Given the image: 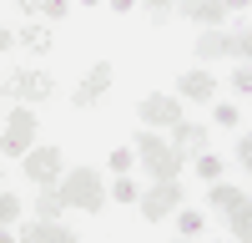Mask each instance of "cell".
Masks as SVG:
<instances>
[{"label": "cell", "mask_w": 252, "mask_h": 243, "mask_svg": "<svg viewBox=\"0 0 252 243\" xmlns=\"http://www.w3.org/2000/svg\"><path fill=\"white\" fill-rule=\"evenodd\" d=\"M197 147H207V132L197 127V122H172V152L187 162V157H192Z\"/></svg>", "instance_id": "obj_11"}, {"label": "cell", "mask_w": 252, "mask_h": 243, "mask_svg": "<svg viewBox=\"0 0 252 243\" xmlns=\"http://www.w3.org/2000/svg\"><path fill=\"white\" fill-rule=\"evenodd\" d=\"M177 228H182L187 238H192V233H202V213H197V208H182V213H177Z\"/></svg>", "instance_id": "obj_19"}, {"label": "cell", "mask_w": 252, "mask_h": 243, "mask_svg": "<svg viewBox=\"0 0 252 243\" xmlns=\"http://www.w3.org/2000/svg\"><path fill=\"white\" fill-rule=\"evenodd\" d=\"M111 61H96V66L86 71V81H81V86H76V112H86V107H96V101L101 96H106V86H111Z\"/></svg>", "instance_id": "obj_8"}, {"label": "cell", "mask_w": 252, "mask_h": 243, "mask_svg": "<svg viewBox=\"0 0 252 243\" xmlns=\"http://www.w3.org/2000/svg\"><path fill=\"white\" fill-rule=\"evenodd\" d=\"M0 91H15L20 101H26V107H35V101H46L56 86H51V76H46V71H15Z\"/></svg>", "instance_id": "obj_6"}, {"label": "cell", "mask_w": 252, "mask_h": 243, "mask_svg": "<svg viewBox=\"0 0 252 243\" xmlns=\"http://www.w3.org/2000/svg\"><path fill=\"white\" fill-rule=\"evenodd\" d=\"M237 162H242V167H252V142H247V137H237Z\"/></svg>", "instance_id": "obj_26"}, {"label": "cell", "mask_w": 252, "mask_h": 243, "mask_svg": "<svg viewBox=\"0 0 252 243\" xmlns=\"http://www.w3.org/2000/svg\"><path fill=\"white\" fill-rule=\"evenodd\" d=\"M10 40H15V36H10V31H5V26H0V51H5V46H10Z\"/></svg>", "instance_id": "obj_29"}, {"label": "cell", "mask_w": 252, "mask_h": 243, "mask_svg": "<svg viewBox=\"0 0 252 243\" xmlns=\"http://www.w3.org/2000/svg\"><path fill=\"white\" fill-rule=\"evenodd\" d=\"M146 10H152V20H157V26H161V20L172 15V0H146Z\"/></svg>", "instance_id": "obj_24"}, {"label": "cell", "mask_w": 252, "mask_h": 243, "mask_svg": "<svg viewBox=\"0 0 252 243\" xmlns=\"http://www.w3.org/2000/svg\"><path fill=\"white\" fill-rule=\"evenodd\" d=\"M15 218H20V198H10L5 188H0V228H10Z\"/></svg>", "instance_id": "obj_17"}, {"label": "cell", "mask_w": 252, "mask_h": 243, "mask_svg": "<svg viewBox=\"0 0 252 243\" xmlns=\"http://www.w3.org/2000/svg\"><path fill=\"white\" fill-rule=\"evenodd\" d=\"M20 238H26V243H76V233L61 218H35V223L20 228Z\"/></svg>", "instance_id": "obj_10"}, {"label": "cell", "mask_w": 252, "mask_h": 243, "mask_svg": "<svg viewBox=\"0 0 252 243\" xmlns=\"http://www.w3.org/2000/svg\"><path fill=\"white\" fill-rule=\"evenodd\" d=\"M111 193H116V202H131V198H136V188L126 182V172H116V188H111Z\"/></svg>", "instance_id": "obj_23"}, {"label": "cell", "mask_w": 252, "mask_h": 243, "mask_svg": "<svg viewBox=\"0 0 252 243\" xmlns=\"http://www.w3.org/2000/svg\"><path fill=\"white\" fill-rule=\"evenodd\" d=\"M177 91H182L187 101H212V96H217V81L207 76V66H197V71H187V76L177 81Z\"/></svg>", "instance_id": "obj_13"}, {"label": "cell", "mask_w": 252, "mask_h": 243, "mask_svg": "<svg viewBox=\"0 0 252 243\" xmlns=\"http://www.w3.org/2000/svg\"><path fill=\"white\" fill-rule=\"evenodd\" d=\"M247 51H252V36H247V31H207V36L197 40V56H202V61H212V56L247 61Z\"/></svg>", "instance_id": "obj_3"}, {"label": "cell", "mask_w": 252, "mask_h": 243, "mask_svg": "<svg viewBox=\"0 0 252 243\" xmlns=\"http://www.w3.org/2000/svg\"><path fill=\"white\" fill-rule=\"evenodd\" d=\"M20 46H31V51H46V46H51V31H46V26H35V20H31V26L20 31Z\"/></svg>", "instance_id": "obj_16"}, {"label": "cell", "mask_w": 252, "mask_h": 243, "mask_svg": "<svg viewBox=\"0 0 252 243\" xmlns=\"http://www.w3.org/2000/svg\"><path fill=\"white\" fill-rule=\"evenodd\" d=\"M131 157H136L131 147H116V152H111L106 162H111V167H116V172H126V167H131Z\"/></svg>", "instance_id": "obj_22"}, {"label": "cell", "mask_w": 252, "mask_h": 243, "mask_svg": "<svg viewBox=\"0 0 252 243\" xmlns=\"http://www.w3.org/2000/svg\"><path fill=\"white\" fill-rule=\"evenodd\" d=\"M141 122L146 127H172V122H182V101L177 96H141Z\"/></svg>", "instance_id": "obj_9"}, {"label": "cell", "mask_w": 252, "mask_h": 243, "mask_svg": "<svg viewBox=\"0 0 252 243\" xmlns=\"http://www.w3.org/2000/svg\"><path fill=\"white\" fill-rule=\"evenodd\" d=\"M131 152L152 167V177H177V167H182V157L172 152V142H161L152 127L146 132H136V142H131Z\"/></svg>", "instance_id": "obj_2"}, {"label": "cell", "mask_w": 252, "mask_h": 243, "mask_svg": "<svg viewBox=\"0 0 252 243\" xmlns=\"http://www.w3.org/2000/svg\"><path fill=\"white\" fill-rule=\"evenodd\" d=\"M81 5H96V0H81Z\"/></svg>", "instance_id": "obj_30"}, {"label": "cell", "mask_w": 252, "mask_h": 243, "mask_svg": "<svg viewBox=\"0 0 252 243\" xmlns=\"http://www.w3.org/2000/svg\"><path fill=\"white\" fill-rule=\"evenodd\" d=\"M40 218H61V208H66V202H61V193H51V188H40Z\"/></svg>", "instance_id": "obj_18"}, {"label": "cell", "mask_w": 252, "mask_h": 243, "mask_svg": "<svg viewBox=\"0 0 252 243\" xmlns=\"http://www.w3.org/2000/svg\"><path fill=\"white\" fill-rule=\"evenodd\" d=\"M232 91H237V96L252 91V71H247V61H237V71H232Z\"/></svg>", "instance_id": "obj_20"}, {"label": "cell", "mask_w": 252, "mask_h": 243, "mask_svg": "<svg viewBox=\"0 0 252 243\" xmlns=\"http://www.w3.org/2000/svg\"><path fill=\"white\" fill-rule=\"evenodd\" d=\"M222 5H227V10H247L252 0H222Z\"/></svg>", "instance_id": "obj_28"}, {"label": "cell", "mask_w": 252, "mask_h": 243, "mask_svg": "<svg viewBox=\"0 0 252 243\" xmlns=\"http://www.w3.org/2000/svg\"><path fill=\"white\" fill-rule=\"evenodd\" d=\"M26 177L35 182V188H51V182L61 177V152L56 147H31L26 152Z\"/></svg>", "instance_id": "obj_7"}, {"label": "cell", "mask_w": 252, "mask_h": 243, "mask_svg": "<svg viewBox=\"0 0 252 243\" xmlns=\"http://www.w3.org/2000/svg\"><path fill=\"white\" fill-rule=\"evenodd\" d=\"M177 202H182V182L177 177H157V188L141 193V218L146 223H161L166 213H177Z\"/></svg>", "instance_id": "obj_5"}, {"label": "cell", "mask_w": 252, "mask_h": 243, "mask_svg": "<svg viewBox=\"0 0 252 243\" xmlns=\"http://www.w3.org/2000/svg\"><path fill=\"white\" fill-rule=\"evenodd\" d=\"M212 122H222V127H232V122H237V107H217V112H212Z\"/></svg>", "instance_id": "obj_25"}, {"label": "cell", "mask_w": 252, "mask_h": 243, "mask_svg": "<svg viewBox=\"0 0 252 243\" xmlns=\"http://www.w3.org/2000/svg\"><path fill=\"white\" fill-rule=\"evenodd\" d=\"M172 10H182L187 20H197V26H217V20L227 15V5H222V0H177Z\"/></svg>", "instance_id": "obj_12"}, {"label": "cell", "mask_w": 252, "mask_h": 243, "mask_svg": "<svg viewBox=\"0 0 252 243\" xmlns=\"http://www.w3.org/2000/svg\"><path fill=\"white\" fill-rule=\"evenodd\" d=\"M35 5H40V10H46L51 20H61V15H66V10H71V0H35Z\"/></svg>", "instance_id": "obj_21"}, {"label": "cell", "mask_w": 252, "mask_h": 243, "mask_svg": "<svg viewBox=\"0 0 252 243\" xmlns=\"http://www.w3.org/2000/svg\"><path fill=\"white\" fill-rule=\"evenodd\" d=\"M192 167H197V177H207V182H217V177H222V157H212L207 147H197V157H192Z\"/></svg>", "instance_id": "obj_15"}, {"label": "cell", "mask_w": 252, "mask_h": 243, "mask_svg": "<svg viewBox=\"0 0 252 243\" xmlns=\"http://www.w3.org/2000/svg\"><path fill=\"white\" fill-rule=\"evenodd\" d=\"M61 202L66 208H81V213H96V208H106V188H101V177L91 172V167H81V172H71L66 182H61Z\"/></svg>", "instance_id": "obj_1"}, {"label": "cell", "mask_w": 252, "mask_h": 243, "mask_svg": "<svg viewBox=\"0 0 252 243\" xmlns=\"http://www.w3.org/2000/svg\"><path fill=\"white\" fill-rule=\"evenodd\" d=\"M31 142H35V117H31V107H26V101H20V107L10 112V122H5L0 152H5V157H26V152H31Z\"/></svg>", "instance_id": "obj_4"}, {"label": "cell", "mask_w": 252, "mask_h": 243, "mask_svg": "<svg viewBox=\"0 0 252 243\" xmlns=\"http://www.w3.org/2000/svg\"><path fill=\"white\" fill-rule=\"evenodd\" d=\"M106 5H111V10H121V15H126V10H131V5H136V0H106Z\"/></svg>", "instance_id": "obj_27"}, {"label": "cell", "mask_w": 252, "mask_h": 243, "mask_svg": "<svg viewBox=\"0 0 252 243\" xmlns=\"http://www.w3.org/2000/svg\"><path fill=\"white\" fill-rule=\"evenodd\" d=\"M222 213H227V228H232L237 238H247V233H252V202H247V193H242L237 202H227Z\"/></svg>", "instance_id": "obj_14"}]
</instances>
